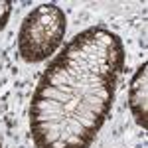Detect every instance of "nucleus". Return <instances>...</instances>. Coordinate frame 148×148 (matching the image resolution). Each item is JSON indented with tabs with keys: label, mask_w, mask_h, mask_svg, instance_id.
Instances as JSON below:
<instances>
[{
	"label": "nucleus",
	"mask_w": 148,
	"mask_h": 148,
	"mask_svg": "<svg viewBox=\"0 0 148 148\" xmlns=\"http://www.w3.org/2000/svg\"><path fill=\"white\" fill-rule=\"evenodd\" d=\"M125 69L121 38L105 26L77 34L53 57L30 105L36 148H89L113 107Z\"/></svg>",
	"instance_id": "f257e3e1"
},
{
	"label": "nucleus",
	"mask_w": 148,
	"mask_h": 148,
	"mask_svg": "<svg viewBox=\"0 0 148 148\" xmlns=\"http://www.w3.org/2000/svg\"><path fill=\"white\" fill-rule=\"evenodd\" d=\"M65 36V14L57 4H40L22 22L18 51L24 61L40 63L56 53Z\"/></svg>",
	"instance_id": "f03ea898"
},
{
	"label": "nucleus",
	"mask_w": 148,
	"mask_h": 148,
	"mask_svg": "<svg viewBox=\"0 0 148 148\" xmlns=\"http://www.w3.org/2000/svg\"><path fill=\"white\" fill-rule=\"evenodd\" d=\"M128 103H130V111L134 114L136 123L144 130L148 128V65L142 63L138 71L134 73V77L130 81V91H128Z\"/></svg>",
	"instance_id": "7ed1b4c3"
},
{
	"label": "nucleus",
	"mask_w": 148,
	"mask_h": 148,
	"mask_svg": "<svg viewBox=\"0 0 148 148\" xmlns=\"http://www.w3.org/2000/svg\"><path fill=\"white\" fill-rule=\"evenodd\" d=\"M10 12H12V2L10 0H0V32L4 30V26L8 22Z\"/></svg>",
	"instance_id": "20e7f679"
},
{
	"label": "nucleus",
	"mask_w": 148,
	"mask_h": 148,
	"mask_svg": "<svg viewBox=\"0 0 148 148\" xmlns=\"http://www.w3.org/2000/svg\"><path fill=\"white\" fill-rule=\"evenodd\" d=\"M0 148H2V144H0Z\"/></svg>",
	"instance_id": "39448f33"
}]
</instances>
